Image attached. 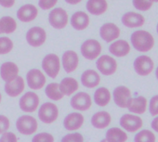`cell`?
Masks as SVG:
<instances>
[{
    "label": "cell",
    "instance_id": "1",
    "mask_svg": "<svg viewBox=\"0 0 158 142\" xmlns=\"http://www.w3.org/2000/svg\"><path fill=\"white\" fill-rule=\"evenodd\" d=\"M130 41L133 47L139 52H148L154 46L153 36L145 30L135 31L130 36Z\"/></svg>",
    "mask_w": 158,
    "mask_h": 142
},
{
    "label": "cell",
    "instance_id": "2",
    "mask_svg": "<svg viewBox=\"0 0 158 142\" xmlns=\"http://www.w3.org/2000/svg\"><path fill=\"white\" fill-rule=\"evenodd\" d=\"M42 68L48 77L55 79L60 71V59L59 56L54 53L46 55L42 60Z\"/></svg>",
    "mask_w": 158,
    "mask_h": 142
},
{
    "label": "cell",
    "instance_id": "3",
    "mask_svg": "<svg viewBox=\"0 0 158 142\" xmlns=\"http://www.w3.org/2000/svg\"><path fill=\"white\" fill-rule=\"evenodd\" d=\"M16 128L19 133L24 136L35 134L38 129L37 120L31 115L25 114L20 116L16 121Z\"/></svg>",
    "mask_w": 158,
    "mask_h": 142
},
{
    "label": "cell",
    "instance_id": "4",
    "mask_svg": "<svg viewBox=\"0 0 158 142\" xmlns=\"http://www.w3.org/2000/svg\"><path fill=\"white\" fill-rule=\"evenodd\" d=\"M59 117V109L57 105L53 102H45L43 103L38 110V118L39 120L46 124H53Z\"/></svg>",
    "mask_w": 158,
    "mask_h": 142
},
{
    "label": "cell",
    "instance_id": "5",
    "mask_svg": "<svg viewBox=\"0 0 158 142\" xmlns=\"http://www.w3.org/2000/svg\"><path fill=\"white\" fill-rule=\"evenodd\" d=\"M96 67L99 72L106 76L113 75L117 71V62L114 58L109 55H102L98 58Z\"/></svg>",
    "mask_w": 158,
    "mask_h": 142
},
{
    "label": "cell",
    "instance_id": "6",
    "mask_svg": "<svg viewBox=\"0 0 158 142\" xmlns=\"http://www.w3.org/2000/svg\"><path fill=\"white\" fill-rule=\"evenodd\" d=\"M102 45L96 39H88L86 40L80 47L82 56L89 60L96 59L100 57L102 53Z\"/></svg>",
    "mask_w": 158,
    "mask_h": 142
},
{
    "label": "cell",
    "instance_id": "7",
    "mask_svg": "<svg viewBox=\"0 0 158 142\" xmlns=\"http://www.w3.org/2000/svg\"><path fill=\"white\" fill-rule=\"evenodd\" d=\"M39 103H40V99L38 95L33 91L26 92L21 97L19 100L20 109L26 113L35 112L38 109Z\"/></svg>",
    "mask_w": 158,
    "mask_h": 142
},
{
    "label": "cell",
    "instance_id": "8",
    "mask_svg": "<svg viewBox=\"0 0 158 142\" xmlns=\"http://www.w3.org/2000/svg\"><path fill=\"white\" fill-rule=\"evenodd\" d=\"M119 124L121 127L124 129V131L129 133H135L138 132L142 127L143 121L139 115L132 114V113H126L122 115V117L120 118Z\"/></svg>",
    "mask_w": 158,
    "mask_h": 142
},
{
    "label": "cell",
    "instance_id": "9",
    "mask_svg": "<svg viewBox=\"0 0 158 142\" xmlns=\"http://www.w3.org/2000/svg\"><path fill=\"white\" fill-rule=\"evenodd\" d=\"M135 72L140 76H147L152 73L154 69L153 60L146 55H141L136 58L133 63Z\"/></svg>",
    "mask_w": 158,
    "mask_h": 142
},
{
    "label": "cell",
    "instance_id": "10",
    "mask_svg": "<svg viewBox=\"0 0 158 142\" xmlns=\"http://www.w3.org/2000/svg\"><path fill=\"white\" fill-rule=\"evenodd\" d=\"M71 107L79 112H86L92 106V99L87 92H78L73 95L70 100Z\"/></svg>",
    "mask_w": 158,
    "mask_h": 142
},
{
    "label": "cell",
    "instance_id": "11",
    "mask_svg": "<svg viewBox=\"0 0 158 142\" xmlns=\"http://www.w3.org/2000/svg\"><path fill=\"white\" fill-rule=\"evenodd\" d=\"M113 99L116 106L122 109H127L132 99L131 91L125 86H118L114 89Z\"/></svg>",
    "mask_w": 158,
    "mask_h": 142
},
{
    "label": "cell",
    "instance_id": "12",
    "mask_svg": "<svg viewBox=\"0 0 158 142\" xmlns=\"http://www.w3.org/2000/svg\"><path fill=\"white\" fill-rule=\"evenodd\" d=\"M68 21H69L68 13L61 8H56L49 12L48 22L50 25L57 30L65 28L66 25L68 24Z\"/></svg>",
    "mask_w": 158,
    "mask_h": 142
},
{
    "label": "cell",
    "instance_id": "13",
    "mask_svg": "<svg viewBox=\"0 0 158 142\" xmlns=\"http://www.w3.org/2000/svg\"><path fill=\"white\" fill-rule=\"evenodd\" d=\"M26 82L28 87L33 90H40L46 85L47 79L44 73L38 69H32L26 75Z\"/></svg>",
    "mask_w": 158,
    "mask_h": 142
},
{
    "label": "cell",
    "instance_id": "14",
    "mask_svg": "<svg viewBox=\"0 0 158 142\" xmlns=\"http://www.w3.org/2000/svg\"><path fill=\"white\" fill-rule=\"evenodd\" d=\"M47 40L46 31L38 26L32 27L26 33V41L27 43L34 47H38L44 45Z\"/></svg>",
    "mask_w": 158,
    "mask_h": 142
},
{
    "label": "cell",
    "instance_id": "15",
    "mask_svg": "<svg viewBox=\"0 0 158 142\" xmlns=\"http://www.w3.org/2000/svg\"><path fill=\"white\" fill-rule=\"evenodd\" d=\"M78 64H79V58L75 51L67 50L62 54L61 65L63 67V70L67 74L73 73L77 69Z\"/></svg>",
    "mask_w": 158,
    "mask_h": 142
},
{
    "label": "cell",
    "instance_id": "16",
    "mask_svg": "<svg viewBox=\"0 0 158 142\" xmlns=\"http://www.w3.org/2000/svg\"><path fill=\"white\" fill-rule=\"evenodd\" d=\"M120 33L119 27L113 22L104 23L100 29V35L106 43H112L115 41L120 36Z\"/></svg>",
    "mask_w": 158,
    "mask_h": 142
},
{
    "label": "cell",
    "instance_id": "17",
    "mask_svg": "<svg viewBox=\"0 0 158 142\" xmlns=\"http://www.w3.org/2000/svg\"><path fill=\"white\" fill-rule=\"evenodd\" d=\"M85 123V118L80 112H71L63 120V126L67 131H76L80 129Z\"/></svg>",
    "mask_w": 158,
    "mask_h": 142
},
{
    "label": "cell",
    "instance_id": "18",
    "mask_svg": "<svg viewBox=\"0 0 158 142\" xmlns=\"http://www.w3.org/2000/svg\"><path fill=\"white\" fill-rule=\"evenodd\" d=\"M0 75L2 80L6 83L13 81L17 76H19V67L16 63L12 61L4 62L0 67Z\"/></svg>",
    "mask_w": 158,
    "mask_h": 142
},
{
    "label": "cell",
    "instance_id": "19",
    "mask_svg": "<svg viewBox=\"0 0 158 142\" xmlns=\"http://www.w3.org/2000/svg\"><path fill=\"white\" fill-rule=\"evenodd\" d=\"M5 92L11 98L22 95L25 89V82L22 76H17L13 81L5 84Z\"/></svg>",
    "mask_w": 158,
    "mask_h": 142
},
{
    "label": "cell",
    "instance_id": "20",
    "mask_svg": "<svg viewBox=\"0 0 158 142\" xmlns=\"http://www.w3.org/2000/svg\"><path fill=\"white\" fill-rule=\"evenodd\" d=\"M81 84L87 88H95L101 83V76L95 70L89 69L81 75Z\"/></svg>",
    "mask_w": 158,
    "mask_h": 142
},
{
    "label": "cell",
    "instance_id": "21",
    "mask_svg": "<svg viewBox=\"0 0 158 142\" xmlns=\"http://www.w3.org/2000/svg\"><path fill=\"white\" fill-rule=\"evenodd\" d=\"M122 23L127 28H139L144 25L145 18L136 12H127L122 16Z\"/></svg>",
    "mask_w": 158,
    "mask_h": 142
},
{
    "label": "cell",
    "instance_id": "22",
    "mask_svg": "<svg viewBox=\"0 0 158 142\" xmlns=\"http://www.w3.org/2000/svg\"><path fill=\"white\" fill-rule=\"evenodd\" d=\"M130 45L127 41L120 39V40H116L114 41L110 47H109V51L110 53L117 58H123L126 57L127 55L129 54L130 52Z\"/></svg>",
    "mask_w": 158,
    "mask_h": 142
},
{
    "label": "cell",
    "instance_id": "23",
    "mask_svg": "<svg viewBox=\"0 0 158 142\" xmlns=\"http://www.w3.org/2000/svg\"><path fill=\"white\" fill-rule=\"evenodd\" d=\"M38 15V10L35 6L32 4H26L21 7L17 11V18L23 22H33Z\"/></svg>",
    "mask_w": 158,
    "mask_h": 142
},
{
    "label": "cell",
    "instance_id": "24",
    "mask_svg": "<svg viewBox=\"0 0 158 142\" xmlns=\"http://www.w3.org/2000/svg\"><path fill=\"white\" fill-rule=\"evenodd\" d=\"M90 122L93 127L97 129H104L111 124L112 116L108 112L101 111L92 115Z\"/></svg>",
    "mask_w": 158,
    "mask_h": 142
},
{
    "label": "cell",
    "instance_id": "25",
    "mask_svg": "<svg viewBox=\"0 0 158 142\" xmlns=\"http://www.w3.org/2000/svg\"><path fill=\"white\" fill-rule=\"evenodd\" d=\"M148 106V100L143 96H138L136 98H132L131 101L127 107V110L136 115L145 113Z\"/></svg>",
    "mask_w": 158,
    "mask_h": 142
},
{
    "label": "cell",
    "instance_id": "26",
    "mask_svg": "<svg viewBox=\"0 0 158 142\" xmlns=\"http://www.w3.org/2000/svg\"><path fill=\"white\" fill-rule=\"evenodd\" d=\"M72 26L77 31H83L89 25V17L84 11H77L71 18Z\"/></svg>",
    "mask_w": 158,
    "mask_h": 142
},
{
    "label": "cell",
    "instance_id": "27",
    "mask_svg": "<svg viewBox=\"0 0 158 142\" xmlns=\"http://www.w3.org/2000/svg\"><path fill=\"white\" fill-rule=\"evenodd\" d=\"M79 88V84L73 77H65L59 84V89L63 96H71Z\"/></svg>",
    "mask_w": 158,
    "mask_h": 142
},
{
    "label": "cell",
    "instance_id": "28",
    "mask_svg": "<svg viewBox=\"0 0 158 142\" xmlns=\"http://www.w3.org/2000/svg\"><path fill=\"white\" fill-rule=\"evenodd\" d=\"M108 9V3L106 0H88L87 10L95 16H100L106 12Z\"/></svg>",
    "mask_w": 158,
    "mask_h": 142
},
{
    "label": "cell",
    "instance_id": "29",
    "mask_svg": "<svg viewBox=\"0 0 158 142\" xmlns=\"http://www.w3.org/2000/svg\"><path fill=\"white\" fill-rule=\"evenodd\" d=\"M112 99V94L107 87H98L94 92V102L100 107L107 106Z\"/></svg>",
    "mask_w": 158,
    "mask_h": 142
},
{
    "label": "cell",
    "instance_id": "30",
    "mask_svg": "<svg viewBox=\"0 0 158 142\" xmlns=\"http://www.w3.org/2000/svg\"><path fill=\"white\" fill-rule=\"evenodd\" d=\"M127 134L119 127H112L107 130L105 139L107 142H127Z\"/></svg>",
    "mask_w": 158,
    "mask_h": 142
},
{
    "label": "cell",
    "instance_id": "31",
    "mask_svg": "<svg viewBox=\"0 0 158 142\" xmlns=\"http://www.w3.org/2000/svg\"><path fill=\"white\" fill-rule=\"evenodd\" d=\"M17 29L16 21L10 16H4L0 19V34H12Z\"/></svg>",
    "mask_w": 158,
    "mask_h": 142
},
{
    "label": "cell",
    "instance_id": "32",
    "mask_svg": "<svg viewBox=\"0 0 158 142\" xmlns=\"http://www.w3.org/2000/svg\"><path fill=\"white\" fill-rule=\"evenodd\" d=\"M45 94L47 97L54 101H59L63 99V95L60 93L59 89V84L58 83H50L46 87L45 89Z\"/></svg>",
    "mask_w": 158,
    "mask_h": 142
},
{
    "label": "cell",
    "instance_id": "33",
    "mask_svg": "<svg viewBox=\"0 0 158 142\" xmlns=\"http://www.w3.org/2000/svg\"><path fill=\"white\" fill-rule=\"evenodd\" d=\"M156 136L154 133L148 129L138 132L134 136V142H155Z\"/></svg>",
    "mask_w": 158,
    "mask_h": 142
},
{
    "label": "cell",
    "instance_id": "34",
    "mask_svg": "<svg viewBox=\"0 0 158 142\" xmlns=\"http://www.w3.org/2000/svg\"><path fill=\"white\" fill-rule=\"evenodd\" d=\"M14 44L12 40L7 36L0 37V55H6L11 52L13 49Z\"/></svg>",
    "mask_w": 158,
    "mask_h": 142
},
{
    "label": "cell",
    "instance_id": "35",
    "mask_svg": "<svg viewBox=\"0 0 158 142\" xmlns=\"http://www.w3.org/2000/svg\"><path fill=\"white\" fill-rule=\"evenodd\" d=\"M32 142H55V138L50 133L42 132L35 135L32 138Z\"/></svg>",
    "mask_w": 158,
    "mask_h": 142
},
{
    "label": "cell",
    "instance_id": "36",
    "mask_svg": "<svg viewBox=\"0 0 158 142\" xmlns=\"http://www.w3.org/2000/svg\"><path fill=\"white\" fill-rule=\"evenodd\" d=\"M132 4L134 8L139 11L149 10L152 6V3L149 0H132Z\"/></svg>",
    "mask_w": 158,
    "mask_h": 142
},
{
    "label": "cell",
    "instance_id": "37",
    "mask_svg": "<svg viewBox=\"0 0 158 142\" xmlns=\"http://www.w3.org/2000/svg\"><path fill=\"white\" fill-rule=\"evenodd\" d=\"M60 142H84V136L78 132L69 133L61 138Z\"/></svg>",
    "mask_w": 158,
    "mask_h": 142
},
{
    "label": "cell",
    "instance_id": "38",
    "mask_svg": "<svg viewBox=\"0 0 158 142\" xmlns=\"http://www.w3.org/2000/svg\"><path fill=\"white\" fill-rule=\"evenodd\" d=\"M149 112L150 114L153 117L158 115V95L151 98L149 101Z\"/></svg>",
    "mask_w": 158,
    "mask_h": 142
},
{
    "label": "cell",
    "instance_id": "39",
    "mask_svg": "<svg viewBox=\"0 0 158 142\" xmlns=\"http://www.w3.org/2000/svg\"><path fill=\"white\" fill-rule=\"evenodd\" d=\"M10 127V121L6 115L0 114V135L9 131Z\"/></svg>",
    "mask_w": 158,
    "mask_h": 142
},
{
    "label": "cell",
    "instance_id": "40",
    "mask_svg": "<svg viewBox=\"0 0 158 142\" xmlns=\"http://www.w3.org/2000/svg\"><path fill=\"white\" fill-rule=\"evenodd\" d=\"M0 142H18V137L15 133L7 131L1 135Z\"/></svg>",
    "mask_w": 158,
    "mask_h": 142
},
{
    "label": "cell",
    "instance_id": "41",
    "mask_svg": "<svg viewBox=\"0 0 158 142\" xmlns=\"http://www.w3.org/2000/svg\"><path fill=\"white\" fill-rule=\"evenodd\" d=\"M58 2V0H39L38 1V6L43 10H48L52 9Z\"/></svg>",
    "mask_w": 158,
    "mask_h": 142
},
{
    "label": "cell",
    "instance_id": "42",
    "mask_svg": "<svg viewBox=\"0 0 158 142\" xmlns=\"http://www.w3.org/2000/svg\"><path fill=\"white\" fill-rule=\"evenodd\" d=\"M15 4V0H0V5L4 8H11Z\"/></svg>",
    "mask_w": 158,
    "mask_h": 142
},
{
    "label": "cell",
    "instance_id": "43",
    "mask_svg": "<svg viewBox=\"0 0 158 142\" xmlns=\"http://www.w3.org/2000/svg\"><path fill=\"white\" fill-rule=\"evenodd\" d=\"M151 127H152V129L154 132L158 133V115L155 116V117L153 118V120L152 121V123H151Z\"/></svg>",
    "mask_w": 158,
    "mask_h": 142
},
{
    "label": "cell",
    "instance_id": "44",
    "mask_svg": "<svg viewBox=\"0 0 158 142\" xmlns=\"http://www.w3.org/2000/svg\"><path fill=\"white\" fill-rule=\"evenodd\" d=\"M82 0H65V2L70 4V5H76L78 3H80Z\"/></svg>",
    "mask_w": 158,
    "mask_h": 142
},
{
    "label": "cell",
    "instance_id": "45",
    "mask_svg": "<svg viewBox=\"0 0 158 142\" xmlns=\"http://www.w3.org/2000/svg\"><path fill=\"white\" fill-rule=\"evenodd\" d=\"M155 77H156V79L158 80V66H157V68H156V70H155Z\"/></svg>",
    "mask_w": 158,
    "mask_h": 142
},
{
    "label": "cell",
    "instance_id": "46",
    "mask_svg": "<svg viewBox=\"0 0 158 142\" xmlns=\"http://www.w3.org/2000/svg\"><path fill=\"white\" fill-rule=\"evenodd\" d=\"M149 1H151L152 3H157L158 0H149Z\"/></svg>",
    "mask_w": 158,
    "mask_h": 142
},
{
    "label": "cell",
    "instance_id": "47",
    "mask_svg": "<svg viewBox=\"0 0 158 142\" xmlns=\"http://www.w3.org/2000/svg\"><path fill=\"white\" fill-rule=\"evenodd\" d=\"M1 101H2V95L0 93V103H1Z\"/></svg>",
    "mask_w": 158,
    "mask_h": 142
},
{
    "label": "cell",
    "instance_id": "48",
    "mask_svg": "<svg viewBox=\"0 0 158 142\" xmlns=\"http://www.w3.org/2000/svg\"><path fill=\"white\" fill-rule=\"evenodd\" d=\"M100 142H107V141H106V139L104 138V139H102V140H101Z\"/></svg>",
    "mask_w": 158,
    "mask_h": 142
},
{
    "label": "cell",
    "instance_id": "49",
    "mask_svg": "<svg viewBox=\"0 0 158 142\" xmlns=\"http://www.w3.org/2000/svg\"><path fill=\"white\" fill-rule=\"evenodd\" d=\"M156 31H157V34H158V23H157V26H156Z\"/></svg>",
    "mask_w": 158,
    "mask_h": 142
}]
</instances>
